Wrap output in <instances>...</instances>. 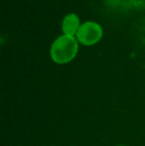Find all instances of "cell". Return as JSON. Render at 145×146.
<instances>
[{
	"instance_id": "6da1fadb",
	"label": "cell",
	"mask_w": 145,
	"mask_h": 146,
	"mask_svg": "<svg viewBox=\"0 0 145 146\" xmlns=\"http://www.w3.org/2000/svg\"><path fill=\"white\" fill-rule=\"evenodd\" d=\"M77 42L73 36L59 37L51 47V57L58 64H66L75 58L77 52Z\"/></svg>"
},
{
	"instance_id": "7a4b0ae2",
	"label": "cell",
	"mask_w": 145,
	"mask_h": 146,
	"mask_svg": "<svg viewBox=\"0 0 145 146\" xmlns=\"http://www.w3.org/2000/svg\"><path fill=\"white\" fill-rule=\"evenodd\" d=\"M103 36V28L95 22H85L81 25L77 33V39L79 43L91 46L101 40Z\"/></svg>"
},
{
	"instance_id": "3957f363",
	"label": "cell",
	"mask_w": 145,
	"mask_h": 146,
	"mask_svg": "<svg viewBox=\"0 0 145 146\" xmlns=\"http://www.w3.org/2000/svg\"><path fill=\"white\" fill-rule=\"evenodd\" d=\"M79 19L75 14H69L63 20L62 28L63 32L67 36H73L77 35V31L79 29Z\"/></svg>"
},
{
	"instance_id": "277c9868",
	"label": "cell",
	"mask_w": 145,
	"mask_h": 146,
	"mask_svg": "<svg viewBox=\"0 0 145 146\" xmlns=\"http://www.w3.org/2000/svg\"><path fill=\"white\" fill-rule=\"evenodd\" d=\"M120 146H122V145H120Z\"/></svg>"
}]
</instances>
